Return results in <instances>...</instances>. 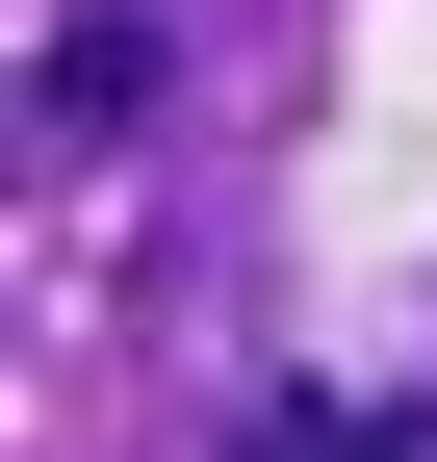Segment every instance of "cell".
<instances>
[{
  "label": "cell",
  "instance_id": "1",
  "mask_svg": "<svg viewBox=\"0 0 437 462\" xmlns=\"http://www.w3.org/2000/svg\"><path fill=\"white\" fill-rule=\"evenodd\" d=\"M129 103H154V26H51L26 51V154H103Z\"/></svg>",
  "mask_w": 437,
  "mask_h": 462
},
{
  "label": "cell",
  "instance_id": "2",
  "mask_svg": "<svg viewBox=\"0 0 437 462\" xmlns=\"http://www.w3.org/2000/svg\"><path fill=\"white\" fill-rule=\"evenodd\" d=\"M360 462H437V437H386V411H360Z\"/></svg>",
  "mask_w": 437,
  "mask_h": 462
}]
</instances>
